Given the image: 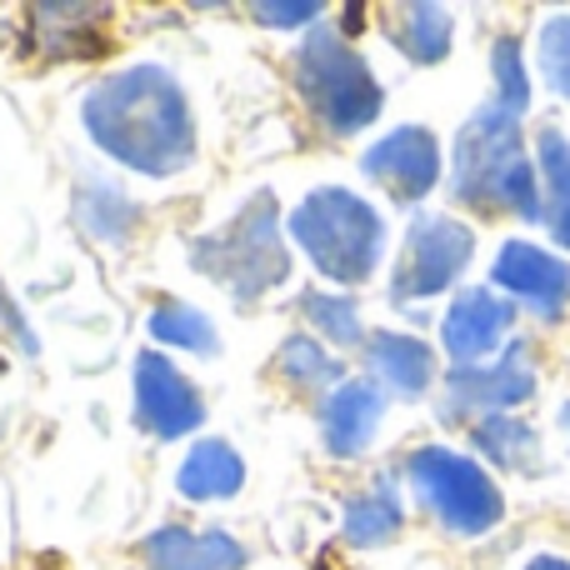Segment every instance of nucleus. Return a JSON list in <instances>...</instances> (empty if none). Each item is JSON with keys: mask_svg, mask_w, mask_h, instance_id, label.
<instances>
[{"mask_svg": "<svg viewBox=\"0 0 570 570\" xmlns=\"http://www.w3.org/2000/svg\"><path fill=\"white\" fill-rule=\"evenodd\" d=\"M246 485V465L226 441H200L180 465V495L186 501H220Z\"/></svg>", "mask_w": 570, "mask_h": 570, "instance_id": "15", "label": "nucleus"}, {"mask_svg": "<svg viewBox=\"0 0 570 570\" xmlns=\"http://www.w3.org/2000/svg\"><path fill=\"white\" fill-rule=\"evenodd\" d=\"M136 411H140V425L156 431L160 441H176V435L196 431L200 415H206L196 385L170 361H160V355H140L136 361Z\"/></svg>", "mask_w": 570, "mask_h": 570, "instance_id": "9", "label": "nucleus"}, {"mask_svg": "<svg viewBox=\"0 0 570 570\" xmlns=\"http://www.w3.org/2000/svg\"><path fill=\"white\" fill-rule=\"evenodd\" d=\"M495 285L525 295L531 305H541L546 315H556L570 301V266L556 261L551 250L531 246V240H505L495 256Z\"/></svg>", "mask_w": 570, "mask_h": 570, "instance_id": "10", "label": "nucleus"}, {"mask_svg": "<svg viewBox=\"0 0 570 570\" xmlns=\"http://www.w3.org/2000/svg\"><path fill=\"white\" fill-rule=\"evenodd\" d=\"M475 445H481L485 455H495V465L525 471V465H531V451H535V435H531V425H521V421L485 415V421L475 425Z\"/></svg>", "mask_w": 570, "mask_h": 570, "instance_id": "22", "label": "nucleus"}, {"mask_svg": "<svg viewBox=\"0 0 570 570\" xmlns=\"http://www.w3.org/2000/svg\"><path fill=\"white\" fill-rule=\"evenodd\" d=\"M295 86H301V100L311 106V116L325 130H335V136H351V130L371 126L381 116V86H375V76L325 26H315L305 36V46L295 50Z\"/></svg>", "mask_w": 570, "mask_h": 570, "instance_id": "4", "label": "nucleus"}, {"mask_svg": "<svg viewBox=\"0 0 570 570\" xmlns=\"http://www.w3.org/2000/svg\"><path fill=\"white\" fill-rule=\"evenodd\" d=\"M511 321H515V311L505 301H495L491 291L455 295V305L445 311V325H441L445 351H451L461 365L481 361V355H491L495 345H501V335L511 331Z\"/></svg>", "mask_w": 570, "mask_h": 570, "instance_id": "11", "label": "nucleus"}, {"mask_svg": "<svg viewBox=\"0 0 570 570\" xmlns=\"http://www.w3.org/2000/svg\"><path fill=\"white\" fill-rule=\"evenodd\" d=\"M86 130L106 156L140 176H176L196 160V120L186 90L160 66H130L86 96Z\"/></svg>", "mask_w": 570, "mask_h": 570, "instance_id": "1", "label": "nucleus"}, {"mask_svg": "<svg viewBox=\"0 0 570 570\" xmlns=\"http://www.w3.org/2000/svg\"><path fill=\"white\" fill-rule=\"evenodd\" d=\"M471 250H475L471 226H461V220H451V216H421L411 226V236H405L391 295L395 301H421V295L445 291V285L471 266Z\"/></svg>", "mask_w": 570, "mask_h": 570, "instance_id": "7", "label": "nucleus"}, {"mask_svg": "<svg viewBox=\"0 0 570 570\" xmlns=\"http://www.w3.org/2000/svg\"><path fill=\"white\" fill-rule=\"evenodd\" d=\"M276 371H281L291 385H301V391H321V385H331L335 375H341V361H335V355H325L315 341L295 335V341H285Z\"/></svg>", "mask_w": 570, "mask_h": 570, "instance_id": "21", "label": "nucleus"}, {"mask_svg": "<svg viewBox=\"0 0 570 570\" xmlns=\"http://www.w3.org/2000/svg\"><path fill=\"white\" fill-rule=\"evenodd\" d=\"M455 196L471 206H501L525 220H541V190L535 166L521 156V130L505 106H485L471 126L455 136Z\"/></svg>", "mask_w": 570, "mask_h": 570, "instance_id": "2", "label": "nucleus"}, {"mask_svg": "<svg viewBox=\"0 0 570 570\" xmlns=\"http://www.w3.org/2000/svg\"><path fill=\"white\" fill-rule=\"evenodd\" d=\"M541 76L556 96H570V16H556L541 30Z\"/></svg>", "mask_w": 570, "mask_h": 570, "instance_id": "25", "label": "nucleus"}, {"mask_svg": "<svg viewBox=\"0 0 570 570\" xmlns=\"http://www.w3.org/2000/svg\"><path fill=\"white\" fill-rule=\"evenodd\" d=\"M190 256H196V266L210 281L226 285L236 301H261L291 271V256H285L281 230H276V200L256 196L220 236H206Z\"/></svg>", "mask_w": 570, "mask_h": 570, "instance_id": "5", "label": "nucleus"}, {"mask_svg": "<svg viewBox=\"0 0 570 570\" xmlns=\"http://www.w3.org/2000/svg\"><path fill=\"white\" fill-rule=\"evenodd\" d=\"M371 371L381 375V385H391L395 395H421L435 375V361L415 335H375L371 341Z\"/></svg>", "mask_w": 570, "mask_h": 570, "instance_id": "16", "label": "nucleus"}, {"mask_svg": "<svg viewBox=\"0 0 570 570\" xmlns=\"http://www.w3.org/2000/svg\"><path fill=\"white\" fill-rule=\"evenodd\" d=\"M561 415H566V425H570V405H566V411H561Z\"/></svg>", "mask_w": 570, "mask_h": 570, "instance_id": "28", "label": "nucleus"}, {"mask_svg": "<svg viewBox=\"0 0 570 570\" xmlns=\"http://www.w3.org/2000/svg\"><path fill=\"white\" fill-rule=\"evenodd\" d=\"M361 170L375 180V186L391 190L395 200H421L425 190L435 186V176H441V150H435L431 130L401 126V130H391L381 146L365 150Z\"/></svg>", "mask_w": 570, "mask_h": 570, "instance_id": "8", "label": "nucleus"}, {"mask_svg": "<svg viewBox=\"0 0 570 570\" xmlns=\"http://www.w3.org/2000/svg\"><path fill=\"white\" fill-rule=\"evenodd\" d=\"M535 391V371L531 361H525V345H505V355L495 365H485V371H475V365H461V371L451 375V401L455 405H481V411H505V405H521L525 395Z\"/></svg>", "mask_w": 570, "mask_h": 570, "instance_id": "12", "label": "nucleus"}, {"mask_svg": "<svg viewBox=\"0 0 570 570\" xmlns=\"http://www.w3.org/2000/svg\"><path fill=\"white\" fill-rule=\"evenodd\" d=\"M291 230L305 246V256L315 261V271L341 285H355L371 276L375 261H381V240H385L381 216L361 196L335 190V186L305 196L291 216Z\"/></svg>", "mask_w": 570, "mask_h": 570, "instance_id": "3", "label": "nucleus"}, {"mask_svg": "<svg viewBox=\"0 0 570 570\" xmlns=\"http://www.w3.org/2000/svg\"><path fill=\"white\" fill-rule=\"evenodd\" d=\"M421 505H431L455 535H481L501 521V491L475 461L445 451V445H425L405 461Z\"/></svg>", "mask_w": 570, "mask_h": 570, "instance_id": "6", "label": "nucleus"}, {"mask_svg": "<svg viewBox=\"0 0 570 570\" xmlns=\"http://www.w3.org/2000/svg\"><path fill=\"white\" fill-rule=\"evenodd\" d=\"M146 566L150 570H240L246 566V551L240 541L220 531H180V525H166L146 541Z\"/></svg>", "mask_w": 570, "mask_h": 570, "instance_id": "13", "label": "nucleus"}, {"mask_svg": "<svg viewBox=\"0 0 570 570\" xmlns=\"http://www.w3.org/2000/svg\"><path fill=\"white\" fill-rule=\"evenodd\" d=\"M525 570H570V561H556V556H541V561H531Z\"/></svg>", "mask_w": 570, "mask_h": 570, "instance_id": "27", "label": "nucleus"}, {"mask_svg": "<svg viewBox=\"0 0 570 570\" xmlns=\"http://www.w3.org/2000/svg\"><path fill=\"white\" fill-rule=\"evenodd\" d=\"M305 315H311V325L325 335L331 345H355L361 341V315H355L351 301H341V295H305Z\"/></svg>", "mask_w": 570, "mask_h": 570, "instance_id": "24", "label": "nucleus"}, {"mask_svg": "<svg viewBox=\"0 0 570 570\" xmlns=\"http://www.w3.org/2000/svg\"><path fill=\"white\" fill-rule=\"evenodd\" d=\"M491 66H495V106H505L511 116H521V110L531 106V80H525V66H521V40L515 36L495 40Z\"/></svg>", "mask_w": 570, "mask_h": 570, "instance_id": "23", "label": "nucleus"}, {"mask_svg": "<svg viewBox=\"0 0 570 570\" xmlns=\"http://www.w3.org/2000/svg\"><path fill=\"white\" fill-rule=\"evenodd\" d=\"M150 335H156L160 345H186V351H200V355L216 351V325H210L196 305H176V301L160 305V311L150 315Z\"/></svg>", "mask_w": 570, "mask_h": 570, "instance_id": "20", "label": "nucleus"}, {"mask_svg": "<svg viewBox=\"0 0 570 570\" xmlns=\"http://www.w3.org/2000/svg\"><path fill=\"white\" fill-rule=\"evenodd\" d=\"M391 40L415 66H435L451 50V16L441 6H401L391 10Z\"/></svg>", "mask_w": 570, "mask_h": 570, "instance_id": "17", "label": "nucleus"}, {"mask_svg": "<svg viewBox=\"0 0 570 570\" xmlns=\"http://www.w3.org/2000/svg\"><path fill=\"white\" fill-rule=\"evenodd\" d=\"M250 16L261 20V26H311V20H321V6L315 0H261V6H250Z\"/></svg>", "mask_w": 570, "mask_h": 570, "instance_id": "26", "label": "nucleus"}, {"mask_svg": "<svg viewBox=\"0 0 570 570\" xmlns=\"http://www.w3.org/2000/svg\"><path fill=\"white\" fill-rule=\"evenodd\" d=\"M381 411H385V395L375 391L371 381H345L341 391L325 401V445L335 455H361L371 445L375 425H381Z\"/></svg>", "mask_w": 570, "mask_h": 570, "instance_id": "14", "label": "nucleus"}, {"mask_svg": "<svg viewBox=\"0 0 570 570\" xmlns=\"http://www.w3.org/2000/svg\"><path fill=\"white\" fill-rule=\"evenodd\" d=\"M395 531H401V505H395L391 485H375L371 495H355V501L345 505V535H351L355 546H381V541H391Z\"/></svg>", "mask_w": 570, "mask_h": 570, "instance_id": "18", "label": "nucleus"}, {"mask_svg": "<svg viewBox=\"0 0 570 570\" xmlns=\"http://www.w3.org/2000/svg\"><path fill=\"white\" fill-rule=\"evenodd\" d=\"M541 176L551 190V230L570 250V146L556 130H541Z\"/></svg>", "mask_w": 570, "mask_h": 570, "instance_id": "19", "label": "nucleus"}]
</instances>
